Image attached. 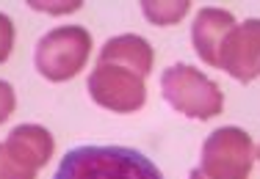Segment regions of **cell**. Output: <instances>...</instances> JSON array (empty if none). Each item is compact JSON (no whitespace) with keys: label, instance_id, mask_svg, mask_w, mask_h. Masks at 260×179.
I'll return each instance as SVG.
<instances>
[{"label":"cell","instance_id":"cell-1","mask_svg":"<svg viewBox=\"0 0 260 179\" xmlns=\"http://www.w3.org/2000/svg\"><path fill=\"white\" fill-rule=\"evenodd\" d=\"M53 179H164V174L144 152L130 146H75Z\"/></svg>","mask_w":260,"mask_h":179},{"label":"cell","instance_id":"cell-2","mask_svg":"<svg viewBox=\"0 0 260 179\" xmlns=\"http://www.w3.org/2000/svg\"><path fill=\"white\" fill-rule=\"evenodd\" d=\"M160 94L169 108H175L188 119L208 121L224 110V94L219 83H213L205 72L191 64L166 66L160 75Z\"/></svg>","mask_w":260,"mask_h":179},{"label":"cell","instance_id":"cell-3","mask_svg":"<svg viewBox=\"0 0 260 179\" xmlns=\"http://www.w3.org/2000/svg\"><path fill=\"white\" fill-rule=\"evenodd\" d=\"M91 55V33L83 25L53 28L36 41L34 66L45 80L64 83L80 75Z\"/></svg>","mask_w":260,"mask_h":179},{"label":"cell","instance_id":"cell-4","mask_svg":"<svg viewBox=\"0 0 260 179\" xmlns=\"http://www.w3.org/2000/svg\"><path fill=\"white\" fill-rule=\"evenodd\" d=\"M55 138L42 124L14 127L0 144V179H36L53 160Z\"/></svg>","mask_w":260,"mask_h":179},{"label":"cell","instance_id":"cell-5","mask_svg":"<svg viewBox=\"0 0 260 179\" xmlns=\"http://www.w3.org/2000/svg\"><path fill=\"white\" fill-rule=\"evenodd\" d=\"M255 144L241 127H219L202 144L200 171L208 179H249Z\"/></svg>","mask_w":260,"mask_h":179},{"label":"cell","instance_id":"cell-6","mask_svg":"<svg viewBox=\"0 0 260 179\" xmlns=\"http://www.w3.org/2000/svg\"><path fill=\"white\" fill-rule=\"evenodd\" d=\"M86 85H89L91 100L114 113H136L147 102L144 77L116 64H97L89 72Z\"/></svg>","mask_w":260,"mask_h":179},{"label":"cell","instance_id":"cell-7","mask_svg":"<svg viewBox=\"0 0 260 179\" xmlns=\"http://www.w3.org/2000/svg\"><path fill=\"white\" fill-rule=\"evenodd\" d=\"M219 69L238 83L260 77V20H244L230 30L219 53Z\"/></svg>","mask_w":260,"mask_h":179},{"label":"cell","instance_id":"cell-8","mask_svg":"<svg viewBox=\"0 0 260 179\" xmlns=\"http://www.w3.org/2000/svg\"><path fill=\"white\" fill-rule=\"evenodd\" d=\"M238 25L235 17L227 9H200L197 20L191 25V44H194L197 55L205 61L208 66L219 69V53L230 30Z\"/></svg>","mask_w":260,"mask_h":179},{"label":"cell","instance_id":"cell-9","mask_svg":"<svg viewBox=\"0 0 260 179\" xmlns=\"http://www.w3.org/2000/svg\"><path fill=\"white\" fill-rule=\"evenodd\" d=\"M97 64H116V66H125V69L136 72L139 77H147L152 72V64H155V53H152V44L144 36L122 33L103 44Z\"/></svg>","mask_w":260,"mask_h":179},{"label":"cell","instance_id":"cell-10","mask_svg":"<svg viewBox=\"0 0 260 179\" xmlns=\"http://www.w3.org/2000/svg\"><path fill=\"white\" fill-rule=\"evenodd\" d=\"M141 14L147 17V22L152 25H175L180 22L191 9V0H141Z\"/></svg>","mask_w":260,"mask_h":179},{"label":"cell","instance_id":"cell-11","mask_svg":"<svg viewBox=\"0 0 260 179\" xmlns=\"http://www.w3.org/2000/svg\"><path fill=\"white\" fill-rule=\"evenodd\" d=\"M11 50H14V22L9 14L0 11V64L9 61Z\"/></svg>","mask_w":260,"mask_h":179},{"label":"cell","instance_id":"cell-12","mask_svg":"<svg viewBox=\"0 0 260 179\" xmlns=\"http://www.w3.org/2000/svg\"><path fill=\"white\" fill-rule=\"evenodd\" d=\"M17 108V94H14V85L6 83V80H0V124H3L6 119H9L11 113H14Z\"/></svg>","mask_w":260,"mask_h":179},{"label":"cell","instance_id":"cell-13","mask_svg":"<svg viewBox=\"0 0 260 179\" xmlns=\"http://www.w3.org/2000/svg\"><path fill=\"white\" fill-rule=\"evenodd\" d=\"M30 9H36V11H47V14H70V11H78L80 6V0H70V3H39V0H30Z\"/></svg>","mask_w":260,"mask_h":179},{"label":"cell","instance_id":"cell-14","mask_svg":"<svg viewBox=\"0 0 260 179\" xmlns=\"http://www.w3.org/2000/svg\"><path fill=\"white\" fill-rule=\"evenodd\" d=\"M188 179H208L205 174H202V171L200 168H194V171H191V174H188Z\"/></svg>","mask_w":260,"mask_h":179},{"label":"cell","instance_id":"cell-15","mask_svg":"<svg viewBox=\"0 0 260 179\" xmlns=\"http://www.w3.org/2000/svg\"><path fill=\"white\" fill-rule=\"evenodd\" d=\"M255 157H257V163H260V146H257V149H255Z\"/></svg>","mask_w":260,"mask_h":179}]
</instances>
